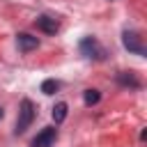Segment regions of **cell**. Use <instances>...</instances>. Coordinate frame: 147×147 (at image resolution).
Here are the masks:
<instances>
[{
	"label": "cell",
	"mask_w": 147,
	"mask_h": 147,
	"mask_svg": "<svg viewBox=\"0 0 147 147\" xmlns=\"http://www.w3.org/2000/svg\"><path fill=\"white\" fill-rule=\"evenodd\" d=\"M34 115H37L34 103H32L30 99H23V101H21V108H18V119H16V129H14V133H16V136L25 133V131L30 129V124H32Z\"/></svg>",
	"instance_id": "6da1fadb"
},
{
	"label": "cell",
	"mask_w": 147,
	"mask_h": 147,
	"mask_svg": "<svg viewBox=\"0 0 147 147\" xmlns=\"http://www.w3.org/2000/svg\"><path fill=\"white\" fill-rule=\"evenodd\" d=\"M122 44L129 53H136V55H145V46H142V37L136 32V30H126L122 34Z\"/></svg>",
	"instance_id": "7a4b0ae2"
},
{
	"label": "cell",
	"mask_w": 147,
	"mask_h": 147,
	"mask_svg": "<svg viewBox=\"0 0 147 147\" xmlns=\"http://www.w3.org/2000/svg\"><path fill=\"white\" fill-rule=\"evenodd\" d=\"M55 138H57V129L55 126H46V129H41L37 133V138L32 140V147H51L55 142Z\"/></svg>",
	"instance_id": "3957f363"
},
{
	"label": "cell",
	"mask_w": 147,
	"mask_h": 147,
	"mask_svg": "<svg viewBox=\"0 0 147 147\" xmlns=\"http://www.w3.org/2000/svg\"><path fill=\"white\" fill-rule=\"evenodd\" d=\"M80 53L85 57H103V48L99 46V41L94 37H85L80 41Z\"/></svg>",
	"instance_id": "277c9868"
},
{
	"label": "cell",
	"mask_w": 147,
	"mask_h": 147,
	"mask_svg": "<svg viewBox=\"0 0 147 147\" xmlns=\"http://www.w3.org/2000/svg\"><path fill=\"white\" fill-rule=\"evenodd\" d=\"M34 25H37L41 32H46V34H55V32L60 30V23H57V18H53V16H46V14L37 16Z\"/></svg>",
	"instance_id": "5b68a950"
},
{
	"label": "cell",
	"mask_w": 147,
	"mask_h": 147,
	"mask_svg": "<svg viewBox=\"0 0 147 147\" xmlns=\"http://www.w3.org/2000/svg\"><path fill=\"white\" fill-rule=\"evenodd\" d=\"M16 44H18V48L23 53H30V51H34L39 46V39L32 37V34H28V32H21V34H16Z\"/></svg>",
	"instance_id": "8992f818"
},
{
	"label": "cell",
	"mask_w": 147,
	"mask_h": 147,
	"mask_svg": "<svg viewBox=\"0 0 147 147\" xmlns=\"http://www.w3.org/2000/svg\"><path fill=\"white\" fill-rule=\"evenodd\" d=\"M117 83L124 87H140V78L133 71H119L117 74Z\"/></svg>",
	"instance_id": "52a82bcc"
},
{
	"label": "cell",
	"mask_w": 147,
	"mask_h": 147,
	"mask_svg": "<svg viewBox=\"0 0 147 147\" xmlns=\"http://www.w3.org/2000/svg\"><path fill=\"white\" fill-rule=\"evenodd\" d=\"M67 110H69V106H67L64 101H57V103L53 106V122H55V124L64 122V119H67Z\"/></svg>",
	"instance_id": "ba28073f"
},
{
	"label": "cell",
	"mask_w": 147,
	"mask_h": 147,
	"mask_svg": "<svg viewBox=\"0 0 147 147\" xmlns=\"http://www.w3.org/2000/svg\"><path fill=\"white\" fill-rule=\"evenodd\" d=\"M99 99H101V92L99 90H85L83 92V101H85V106H94V103H99Z\"/></svg>",
	"instance_id": "9c48e42d"
},
{
	"label": "cell",
	"mask_w": 147,
	"mask_h": 147,
	"mask_svg": "<svg viewBox=\"0 0 147 147\" xmlns=\"http://www.w3.org/2000/svg\"><path fill=\"white\" fill-rule=\"evenodd\" d=\"M57 90H60V83H57L55 78H46V80L41 83V92H44V94H48V96H51V94H55Z\"/></svg>",
	"instance_id": "30bf717a"
},
{
	"label": "cell",
	"mask_w": 147,
	"mask_h": 147,
	"mask_svg": "<svg viewBox=\"0 0 147 147\" xmlns=\"http://www.w3.org/2000/svg\"><path fill=\"white\" fill-rule=\"evenodd\" d=\"M2 115H5V113H2V108H0V119H2Z\"/></svg>",
	"instance_id": "8fae6325"
}]
</instances>
